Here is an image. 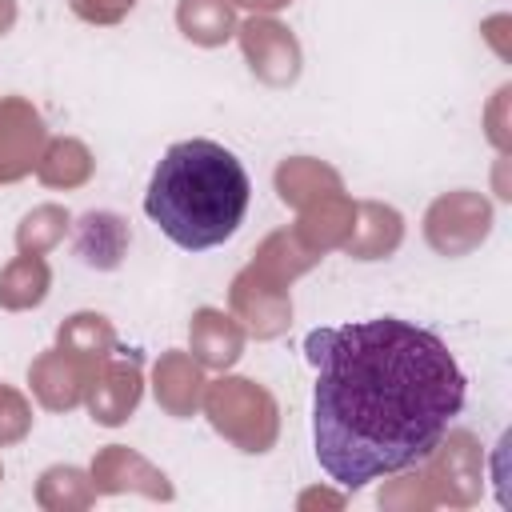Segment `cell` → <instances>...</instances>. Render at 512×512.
<instances>
[{
  "label": "cell",
  "mask_w": 512,
  "mask_h": 512,
  "mask_svg": "<svg viewBox=\"0 0 512 512\" xmlns=\"http://www.w3.org/2000/svg\"><path fill=\"white\" fill-rule=\"evenodd\" d=\"M252 200V180L236 152L216 140H176L152 168L144 212L184 252H208L236 236Z\"/></svg>",
  "instance_id": "2"
},
{
  "label": "cell",
  "mask_w": 512,
  "mask_h": 512,
  "mask_svg": "<svg viewBox=\"0 0 512 512\" xmlns=\"http://www.w3.org/2000/svg\"><path fill=\"white\" fill-rule=\"evenodd\" d=\"M304 356L316 372V464L340 488L424 464L468 400V380L448 344L400 316L312 328Z\"/></svg>",
  "instance_id": "1"
}]
</instances>
